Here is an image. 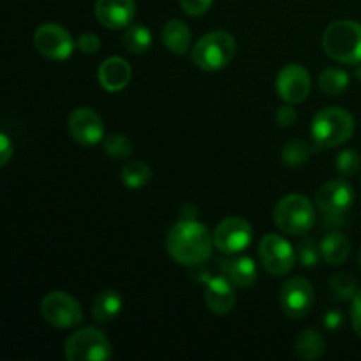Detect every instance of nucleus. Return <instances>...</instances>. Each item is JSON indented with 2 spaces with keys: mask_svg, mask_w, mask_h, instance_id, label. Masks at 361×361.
<instances>
[{
  "mask_svg": "<svg viewBox=\"0 0 361 361\" xmlns=\"http://www.w3.org/2000/svg\"><path fill=\"white\" fill-rule=\"evenodd\" d=\"M324 324H326L328 330H337L342 326V314L337 310H331L324 316Z\"/></svg>",
  "mask_w": 361,
  "mask_h": 361,
  "instance_id": "36",
  "label": "nucleus"
},
{
  "mask_svg": "<svg viewBox=\"0 0 361 361\" xmlns=\"http://www.w3.org/2000/svg\"><path fill=\"white\" fill-rule=\"evenodd\" d=\"M215 247L214 236L201 222L194 219H183L176 222L168 233L166 249L168 254L183 267H196L212 256Z\"/></svg>",
  "mask_w": 361,
  "mask_h": 361,
  "instance_id": "1",
  "label": "nucleus"
},
{
  "mask_svg": "<svg viewBox=\"0 0 361 361\" xmlns=\"http://www.w3.org/2000/svg\"><path fill=\"white\" fill-rule=\"evenodd\" d=\"M326 351L324 337L317 330H305L298 335L295 342V353L303 361H316Z\"/></svg>",
  "mask_w": 361,
  "mask_h": 361,
  "instance_id": "22",
  "label": "nucleus"
},
{
  "mask_svg": "<svg viewBox=\"0 0 361 361\" xmlns=\"http://www.w3.org/2000/svg\"><path fill=\"white\" fill-rule=\"evenodd\" d=\"M330 289L338 300H353L358 293V282L349 274H337L330 279Z\"/></svg>",
  "mask_w": 361,
  "mask_h": 361,
  "instance_id": "28",
  "label": "nucleus"
},
{
  "mask_svg": "<svg viewBox=\"0 0 361 361\" xmlns=\"http://www.w3.org/2000/svg\"><path fill=\"white\" fill-rule=\"evenodd\" d=\"M361 166V157L356 150L353 148H348V150H342L341 154L337 155V171L341 173L344 178H349V176L356 175Z\"/></svg>",
  "mask_w": 361,
  "mask_h": 361,
  "instance_id": "30",
  "label": "nucleus"
},
{
  "mask_svg": "<svg viewBox=\"0 0 361 361\" xmlns=\"http://www.w3.org/2000/svg\"><path fill=\"white\" fill-rule=\"evenodd\" d=\"M259 259L268 274L274 277H282L295 268L296 252L284 236L270 233L259 242Z\"/></svg>",
  "mask_w": 361,
  "mask_h": 361,
  "instance_id": "9",
  "label": "nucleus"
},
{
  "mask_svg": "<svg viewBox=\"0 0 361 361\" xmlns=\"http://www.w3.org/2000/svg\"><path fill=\"white\" fill-rule=\"evenodd\" d=\"M122 309V296L115 289H104L99 293L92 307V317L97 323H109L118 316Z\"/></svg>",
  "mask_w": 361,
  "mask_h": 361,
  "instance_id": "21",
  "label": "nucleus"
},
{
  "mask_svg": "<svg viewBox=\"0 0 361 361\" xmlns=\"http://www.w3.org/2000/svg\"><path fill=\"white\" fill-rule=\"evenodd\" d=\"M212 4H214V0H180V7L183 9V13L192 18L203 16L210 9Z\"/></svg>",
  "mask_w": 361,
  "mask_h": 361,
  "instance_id": "31",
  "label": "nucleus"
},
{
  "mask_svg": "<svg viewBox=\"0 0 361 361\" xmlns=\"http://www.w3.org/2000/svg\"><path fill=\"white\" fill-rule=\"evenodd\" d=\"M76 48L80 49L81 53L92 55V53L99 51V48H101V39L95 34H92V32H87V34L80 35V39L76 41Z\"/></svg>",
  "mask_w": 361,
  "mask_h": 361,
  "instance_id": "32",
  "label": "nucleus"
},
{
  "mask_svg": "<svg viewBox=\"0 0 361 361\" xmlns=\"http://www.w3.org/2000/svg\"><path fill=\"white\" fill-rule=\"evenodd\" d=\"M99 83L106 92H120L129 85L133 78L129 62L122 56H109L99 67Z\"/></svg>",
  "mask_w": 361,
  "mask_h": 361,
  "instance_id": "17",
  "label": "nucleus"
},
{
  "mask_svg": "<svg viewBox=\"0 0 361 361\" xmlns=\"http://www.w3.org/2000/svg\"><path fill=\"white\" fill-rule=\"evenodd\" d=\"M355 203V189L348 180H331L324 183L316 194V204L326 217V224L338 226L344 222V215Z\"/></svg>",
  "mask_w": 361,
  "mask_h": 361,
  "instance_id": "7",
  "label": "nucleus"
},
{
  "mask_svg": "<svg viewBox=\"0 0 361 361\" xmlns=\"http://www.w3.org/2000/svg\"><path fill=\"white\" fill-rule=\"evenodd\" d=\"M254 236V229L245 219L228 217L221 221V224L214 231L215 249L224 254H240L250 245Z\"/></svg>",
  "mask_w": 361,
  "mask_h": 361,
  "instance_id": "12",
  "label": "nucleus"
},
{
  "mask_svg": "<svg viewBox=\"0 0 361 361\" xmlns=\"http://www.w3.org/2000/svg\"><path fill=\"white\" fill-rule=\"evenodd\" d=\"M41 316L55 328H74L83 323L80 302L63 291H51L42 298Z\"/></svg>",
  "mask_w": 361,
  "mask_h": 361,
  "instance_id": "8",
  "label": "nucleus"
},
{
  "mask_svg": "<svg viewBox=\"0 0 361 361\" xmlns=\"http://www.w3.org/2000/svg\"><path fill=\"white\" fill-rule=\"evenodd\" d=\"M274 221L286 235L305 236L316 224V208L309 197L302 194H289L275 204Z\"/></svg>",
  "mask_w": 361,
  "mask_h": 361,
  "instance_id": "4",
  "label": "nucleus"
},
{
  "mask_svg": "<svg viewBox=\"0 0 361 361\" xmlns=\"http://www.w3.org/2000/svg\"><path fill=\"white\" fill-rule=\"evenodd\" d=\"M136 14L134 0H97L95 2V18L99 23L109 30L127 28Z\"/></svg>",
  "mask_w": 361,
  "mask_h": 361,
  "instance_id": "15",
  "label": "nucleus"
},
{
  "mask_svg": "<svg viewBox=\"0 0 361 361\" xmlns=\"http://www.w3.org/2000/svg\"><path fill=\"white\" fill-rule=\"evenodd\" d=\"M233 282L226 275H215L207 279V293H204V302L210 312L217 316H226L233 310L236 303V291L233 288Z\"/></svg>",
  "mask_w": 361,
  "mask_h": 361,
  "instance_id": "16",
  "label": "nucleus"
},
{
  "mask_svg": "<svg viewBox=\"0 0 361 361\" xmlns=\"http://www.w3.org/2000/svg\"><path fill=\"white\" fill-rule=\"evenodd\" d=\"M34 46L49 60H66L73 55V35L59 23H42L34 32Z\"/></svg>",
  "mask_w": 361,
  "mask_h": 361,
  "instance_id": "11",
  "label": "nucleus"
},
{
  "mask_svg": "<svg viewBox=\"0 0 361 361\" xmlns=\"http://www.w3.org/2000/svg\"><path fill=\"white\" fill-rule=\"evenodd\" d=\"M279 302L289 319H303L314 307V286L305 277L288 279L281 288Z\"/></svg>",
  "mask_w": 361,
  "mask_h": 361,
  "instance_id": "10",
  "label": "nucleus"
},
{
  "mask_svg": "<svg viewBox=\"0 0 361 361\" xmlns=\"http://www.w3.org/2000/svg\"><path fill=\"white\" fill-rule=\"evenodd\" d=\"M236 55V41L229 32L204 34L192 49V62L203 71L224 69Z\"/></svg>",
  "mask_w": 361,
  "mask_h": 361,
  "instance_id": "5",
  "label": "nucleus"
},
{
  "mask_svg": "<svg viewBox=\"0 0 361 361\" xmlns=\"http://www.w3.org/2000/svg\"><path fill=\"white\" fill-rule=\"evenodd\" d=\"M355 116L344 108L330 106L316 113L310 126L314 141L319 148H335L355 134Z\"/></svg>",
  "mask_w": 361,
  "mask_h": 361,
  "instance_id": "3",
  "label": "nucleus"
},
{
  "mask_svg": "<svg viewBox=\"0 0 361 361\" xmlns=\"http://www.w3.org/2000/svg\"><path fill=\"white\" fill-rule=\"evenodd\" d=\"M296 118H298V113H296V109L291 104H286L282 108H279L277 123L281 127H291L296 122Z\"/></svg>",
  "mask_w": 361,
  "mask_h": 361,
  "instance_id": "33",
  "label": "nucleus"
},
{
  "mask_svg": "<svg viewBox=\"0 0 361 361\" xmlns=\"http://www.w3.org/2000/svg\"><path fill=\"white\" fill-rule=\"evenodd\" d=\"M310 147L302 140H293L282 148V161L289 168H300L310 159Z\"/></svg>",
  "mask_w": 361,
  "mask_h": 361,
  "instance_id": "26",
  "label": "nucleus"
},
{
  "mask_svg": "<svg viewBox=\"0 0 361 361\" xmlns=\"http://www.w3.org/2000/svg\"><path fill=\"white\" fill-rule=\"evenodd\" d=\"M102 148H104V154L108 155V157L116 159V161L127 159L133 154V143H130V140L118 133L109 134L104 140V143H102Z\"/></svg>",
  "mask_w": 361,
  "mask_h": 361,
  "instance_id": "27",
  "label": "nucleus"
},
{
  "mask_svg": "<svg viewBox=\"0 0 361 361\" xmlns=\"http://www.w3.org/2000/svg\"><path fill=\"white\" fill-rule=\"evenodd\" d=\"M122 44L127 51L140 55L145 53L152 44V34L145 25H129L122 37Z\"/></svg>",
  "mask_w": 361,
  "mask_h": 361,
  "instance_id": "23",
  "label": "nucleus"
},
{
  "mask_svg": "<svg viewBox=\"0 0 361 361\" xmlns=\"http://www.w3.org/2000/svg\"><path fill=\"white\" fill-rule=\"evenodd\" d=\"M13 157V145H11L9 136L6 133L0 134V166H7V162Z\"/></svg>",
  "mask_w": 361,
  "mask_h": 361,
  "instance_id": "35",
  "label": "nucleus"
},
{
  "mask_svg": "<svg viewBox=\"0 0 361 361\" xmlns=\"http://www.w3.org/2000/svg\"><path fill=\"white\" fill-rule=\"evenodd\" d=\"M67 130L76 143L94 147L104 137V122L92 108H76L67 118Z\"/></svg>",
  "mask_w": 361,
  "mask_h": 361,
  "instance_id": "14",
  "label": "nucleus"
},
{
  "mask_svg": "<svg viewBox=\"0 0 361 361\" xmlns=\"http://www.w3.org/2000/svg\"><path fill=\"white\" fill-rule=\"evenodd\" d=\"M277 94L288 104H300L305 101L312 88L309 71L300 63H289L277 74Z\"/></svg>",
  "mask_w": 361,
  "mask_h": 361,
  "instance_id": "13",
  "label": "nucleus"
},
{
  "mask_svg": "<svg viewBox=\"0 0 361 361\" xmlns=\"http://www.w3.org/2000/svg\"><path fill=\"white\" fill-rule=\"evenodd\" d=\"M219 267H221L222 275H226L238 288H250L256 282L257 268L250 257L229 254V257L219 261Z\"/></svg>",
  "mask_w": 361,
  "mask_h": 361,
  "instance_id": "18",
  "label": "nucleus"
},
{
  "mask_svg": "<svg viewBox=\"0 0 361 361\" xmlns=\"http://www.w3.org/2000/svg\"><path fill=\"white\" fill-rule=\"evenodd\" d=\"M358 263H360V268H361V250H360V254H358Z\"/></svg>",
  "mask_w": 361,
  "mask_h": 361,
  "instance_id": "37",
  "label": "nucleus"
},
{
  "mask_svg": "<svg viewBox=\"0 0 361 361\" xmlns=\"http://www.w3.org/2000/svg\"><path fill=\"white\" fill-rule=\"evenodd\" d=\"M122 182L129 189H141L147 185L152 178V169L147 162L133 161L122 168Z\"/></svg>",
  "mask_w": 361,
  "mask_h": 361,
  "instance_id": "24",
  "label": "nucleus"
},
{
  "mask_svg": "<svg viewBox=\"0 0 361 361\" xmlns=\"http://www.w3.org/2000/svg\"><path fill=\"white\" fill-rule=\"evenodd\" d=\"M296 257H298L302 267H316L321 257V249L316 243V240L309 238V236L300 240L298 247H296Z\"/></svg>",
  "mask_w": 361,
  "mask_h": 361,
  "instance_id": "29",
  "label": "nucleus"
},
{
  "mask_svg": "<svg viewBox=\"0 0 361 361\" xmlns=\"http://www.w3.org/2000/svg\"><path fill=\"white\" fill-rule=\"evenodd\" d=\"M349 74L342 69H324L319 74V88L326 95H341L348 88Z\"/></svg>",
  "mask_w": 361,
  "mask_h": 361,
  "instance_id": "25",
  "label": "nucleus"
},
{
  "mask_svg": "<svg viewBox=\"0 0 361 361\" xmlns=\"http://www.w3.org/2000/svg\"><path fill=\"white\" fill-rule=\"evenodd\" d=\"M323 49L338 63H361V25L353 20L334 21L323 34Z\"/></svg>",
  "mask_w": 361,
  "mask_h": 361,
  "instance_id": "2",
  "label": "nucleus"
},
{
  "mask_svg": "<svg viewBox=\"0 0 361 361\" xmlns=\"http://www.w3.org/2000/svg\"><path fill=\"white\" fill-rule=\"evenodd\" d=\"M190 37L192 35H190L189 27L180 20L168 21L162 28V42L175 55H183L189 51Z\"/></svg>",
  "mask_w": 361,
  "mask_h": 361,
  "instance_id": "20",
  "label": "nucleus"
},
{
  "mask_svg": "<svg viewBox=\"0 0 361 361\" xmlns=\"http://www.w3.org/2000/svg\"><path fill=\"white\" fill-rule=\"evenodd\" d=\"M63 355L67 361H108L113 356V349L101 330L88 326L67 337Z\"/></svg>",
  "mask_w": 361,
  "mask_h": 361,
  "instance_id": "6",
  "label": "nucleus"
},
{
  "mask_svg": "<svg viewBox=\"0 0 361 361\" xmlns=\"http://www.w3.org/2000/svg\"><path fill=\"white\" fill-rule=\"evenodd\" d=\"M321 257L326 261L331 267H337L348 261L349 254H351V240L342 233L334 231L328 233L319 243Z\"/></svg>",
  "mask_w": 361,
  "mask_h": 361,
  "instance_id": "19",
  "label": "nucleus"
},
{
  "mask_svg": "<svg viewBox=\"0 0 361 361\" xmlns=\"http://www.w3.org/2000/svg\"><path fill=\"white\" fill-rule=\"evenodd\" d=\"M351 321H353V328H355L356 335L361 338V291L356 293V296L353 298Z\"/></svg>",
  "mask_w": 361,
  "mask_h": 361,
  "instance_id": "34",
  "label": "nucleus"
}]
</instances>
